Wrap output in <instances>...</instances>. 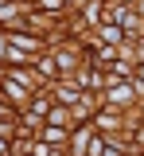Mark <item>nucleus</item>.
<instances>
[{
  "label": "nucleus",
  "instance_id": "1",
  "mask_svg": "<svg viewBox=\"0 0 144 156\" xmlns=\"http://www.w3.org/2000/svg\"><path fill=\"white\" fill-rule=\"evenodd\" d=\"M0 94L8 98V101H12V105H27V82H20V78H4V82H0Z\"/></svg>",
  "mask_w": 144,
  "mask_h": 156
},
{
  "label": "nucleus",
  "instance_id": "2",
  "mask_svg": "<svg viewBox=\"0 0 144 156\" xmlns=\"http://www.w3.org/2000/svg\"><path fill=\"white\" fill-rule=\"evenodd\" d=\"M51 94H55V101H62V105H78V101H82V94H78L74 86H66V82H55Z\"/></svg>",
  "mask_w": 144,
  "mask_h": 156
},
{
  "label": "nucleus",
  "instance_id": "3",
  "mask_svg": "<svg viewBox=\"0 0 144 156\" xmlns=\"http://www.w3.org/2000/svg\"><path fill=\"white\" fill-rule=\"evenodd\" d=\"M66 125H51V121H47V129H43L39 133V140H47V144H66Z\"/></svg>",
  "mask_w": 144,
  "mask_h": 156
},
{
  "label": "nucleus",
  "instance_id": "4",
  "mask_svg": "<svg viewBox=\"0 0 144 156\" xmlns=\"http://www.w3.org/2000/svg\"><path fill=\"white\" fill-rule=\"evenodd\" d=\"M35 8H39V12H62V8H66V0H39Z\"/></svg>",
  "mask_w": 144,
  "mask_h": 156
},
{
  "label": "nucleus",
  "instance_id": "5",
  "mask_svg": "<svg viewBox=\"0 0 144 156\" xmlns=\"http://www.w3.org/2000/svg\"><path fill=\"white\" fill-rule=\"evenodd\" d=\"M47 121H51V125H70V113H66V109H51Z\"/></svg>",
  "mask_w": 144,
  "mask_h": 156
},
{
  "label": "nucleus",
  "instance_id": "6",
  "mask_svg": "<svg viewBox=\"0 0 144 156\" xmlns=\"http://www.w3.org/2000/svg\"><path fill=\"white\" fill-rule=\"evenodd\" d=\"M101 39H105V43H121V27H113V23L101 27Z\"/></svg>",
  "mask_w": 144,
  "mask_h": 156
},
{
  "label": "nucleus",
  "instance_id": "7",
  "mask_svg": "<svg viewBox=\"0 0 144 156\" xmlns=\"http://www.w3.org/2000/svg\"><path fill=\"white\" fill-rule=\"evenodd\" d=\"M109 101H113V105H117V101H129V86H113V90H109Z\"/></svg>",
  "mask_w": 144,
  "mask_h": 156
},
{
  "label": "nucleus",
  "instance_id": "8",
  "mask_svg": "<svg viewBox=\"0 0 144 156\" xmlns=\"http://www.w3.org/2000/svg\"><path fill=\"white\" fill-rule=\"evenodd\" d=\"M86 140H90V129L86 133H74V152H86Z\"/></svg>",
  "mask_w": 144,
  "mask_h": 156
},
{
  "label": "nucleus",
  "instance_id": "9",
  "mask_svg": "<svg viewBox=\"0 0 144 156\" xmlns=\"http://www.w3.org/2000/svg\"><path fill=\"white\" fill-rule=\"evenodd\" d=\"M12 148H8V136H0V156H8Z\"/></svg>",
  "mask_w": 144,
  "mask_h": 156
},
{
  "label": "nucleus",
  "instance_id": "10",
  "mask_svg": "<svg viewBox=\"0 0 144 156\" xmlns=\"http://www.w3.org/2000/svg\"><path fill=\"white\" fill-rule=\"evenodd\" d=\"M0 117H8V109H4V101H0Z\"/></svg>",
  "mask_w": 144,
  "mask_h": 156
},
{
  "label": "nucleus",
  "instance_id": "11",
  "mask_svg": "<svg viewBox=\"0 0 144 156\" xmlns=\"http://www.w3.org/2000/svg\"><path fill=\"white\" fill-rule=\"evenodd\" d=\"M105 156H121V152H113V148H109V152H105Z\"/></svg>",
  "mask_w": 144,
  "mask_h": 156
},
{
  "label": "nucleus",
  "instance_id": "12",
  "mask_svg": "<svg viewBox=\"0 0 144 156\" xmlns=\"http://www.w3.org/2000/svg\"><path fill=\"white\" fill-rule=\"evenodd\" d=\"M140 78H144V70H140Z\"/></svg>",
  "mask_w": 144,
  "mask_h": 156
}]
</instances>
